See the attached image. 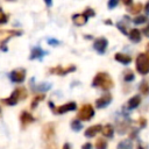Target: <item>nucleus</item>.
Listing matches in <instances>:
<instances>
[{
    "label": "nucleus",
    "mask_w": 149,
    "mask_h": 149,
    "mask_svg": "<svg viewBox=\"0 0 149 149\" xmlns=\"http://www.w3.org/2000/svg\"><path fill=\"white\" fill-rule=\"evenodd\" d=\"M113 80L106 72H99L94 76L92 80V86L94 87H101L102 90H109L113 87Z\"/></svg>",
    "instance_id": "f257e3e1"
},
{
    "label": "nucleus",
    "mask_w": 149,
    "mask_h": 149,
    "mask_svg": "<svg viewBox=\"0 0 149 149\" xmlns=\"http://www.w3.org/2000/svg\"><path fill=\"white\" fill-rule=\"evenodd\" d=\"M26 97H27L26 88H23V87H19V88H15L8 98L2 99V102L6 104V105H9V106H14V105H16L20 100H23Z\"/></svg>",
    "instance_id": "f03ea898"
},
{
    "label": "nucleus",
    "mask_w": 149,
    "mask_h": 149,
    "mask_svg": "<svg viewBox=\"0 0 149 149\" xmlns=\"http://www.w3.org/2000/svg\"><path fill=\"white\" fill-rule=\"evenodd\" d=\"M136 70L140 74L149 73V56L147 54H140L136 57Z\"/></svg>",
    "instance_id": "7ed1b4c3"
},
{
    "label": "nucleus",
    "mask_w": 149,
    "mask_h": 149,
    "mask_svg": "<svg viewBox=\"0 0 149 149\" xmlns=\"http://www.w3.org/2000/svg\"><path fill=\"white\" fill-rule=\"evenodd\" d=\"M42 139L49 146H55L54 144V139H55V127H54V123L44 125V127L42 129Z\"/></svg>",
    "instance_id": "20e7f679"
},
{
    "label": "nucleus",
    "mask_w": 149,
    "mask_h": 149,
    "mask_svg": "<svg viewBox=\"0 0 149 149\" xmlns=\"http://www.w3.org/2000/svg\"><path fill=\"white\" fill-rule=\"evenodd\" d=\"M77 116H78V119L80 121H88L94 116V109L90 104L83 105L81 108L78 111Z\"/></svg>",
    "instance_id": "39448f33"
},
{
    "label": "nucleus",
    "mask_w": 149,
    "mask_h": 149,
    "mask_svg": "<svg viewBox=\"0 0 149 149\" xmlns=\"http://www.w3.org/2000/svg\"><path fill=\"white\" fill-rule=\"evenodd\" d=\"M73 71H76V65H69V66H66V68H63V66L58 65V66L51 68V69L49 70L50 73H52V74H58V76H65V74H68V73H70V72H73Z\"/></svg>",
    "instance_id": "423d86ee"
},
{
    "label": "nucleus",
    "mask_w": 149,
    "mask_h": 149,
    "mask_svg": "<svg viewBox=\"0 0 149 149\" xmlns=\"http://www.w3.org/2000/svg\"><path fill=\"white\" fill-rule=\"evenodd\" d=\"M9 79L13 83H22L26 79V70L24 69H15L9 73Z\"/></svg>",
    "instance_id": "0eeeda50"
},
{
    "label": "nucleus",
    "mask_w": 149,
    "mask_h": 149,
    "mask_svg": "<svg viewBox=\"0 0 149 149\" xmlns=\"http://www.w3.org/2000/svg\"><path fill=\"white\" fill-rule=\"evenodd\" d=\"M107 45H108V41L105 37H99V38L94 40V42H93V48L99 54H104L106 48H107Z\"/></svg>",
    "instance_id": "6e6552de"
},
{
    "label": "nucleus",
    "mask_w": 149,
    "mask_h": 149,
    "mask_svg": "<svg viewBox=\"0 0 149 149\" xmlns=\"http://www.w3.org/2000/svg\"><path fill=\"white\" fill-rule=\"evenodd\" d=\"M77 108V104L74 101H70L68 104H64L62 106H58L56 108V113L57 114H64V113H68V112H71V111H74Z\"/></svg>",
    "instance_id": "1a4fd4ad"
},
{
    "label": "nucleus",
    "mask_w": 149,
    "mask_h": 149,
    "mask_svg": "<svg viewBox=\"0 0 149 149\" xmlns=\"http://www.w3.org/2000/svg\"><path fill=\"white\" fill-rule=\"evenodd\" d=\"M111 101H112V95H111L109 93H106V94L101 95L100 98H98V99L95 100V106H97L98 108H104V107H106L107 105H109Z\"/></svg>",
    "instance_id": "9d476101"
},
{
    "label": "nucleus",
    "mask_w": 149,
    "mask_h": 149,
    "mask_svg": "<svg viewBox=\"0 0 149 149\" xmlns=\"http://www.w3.org/2000/svg\"><path fill=\"white\" fill-rule=\"evenodd\" d=\"M45 55H47V51H44L40 47H35V48L31 49V52H30V57L29 58L30 59H41Z\"/></svg>",
    "instance_id": "9b49d317"
},
{
    "label": "nucleus",
    "mask_w": 149,
    "mask_h": 149,
    "mask_svg": "<svg viewBox=\"0 0 149 149\" xmlns=\"http://www.w3.org/2000/svg\"><path fill=\"white\" fill-rule=\"evenodd\" d=\"M72 21H73V23L74 24H77V26H83V24H85L86 22H87V16L84 14V13H81V14H73L72 15Z\"/></svg>",
    "instance_id": "f8f14e48"
},
{
    "label": "nucleus",
    "mask_w": 149,
    "mask_h": 149,
    "mask_svg": "<svg viewBox=\"0 0 149 149\" xmlns=\"http://www.w3.org/2000/svg\"><path fill=\"white\" fill-rule=\"evenodd\" d=\"M34 120H35L34 116H33L30 113H28L27 111H23V112L20 114V121H21V123H22L23 126H27V125L34 122Z\"/></svg>",
    "instance_id": "ddd939ff"
},
{
    "label": "nucleus",
    "mask_w": 149,
    "mask_h": 149,
    "mask_svg": "<svg viewBox=\"0 0 149 149\" xmlns=\"http://www.w3.org/2000/svg\"><path fill=\"white\" fill-rule=\"evenodd\" d=\"M101 126L100 125H94V126H91V127H88L86 130H85V133H84V135L86 136V137H93V136H95L99 132H101Z\"/></svg>",
    "instance_id": "4468645a"
},
{
    "label": "nucleus",
    "mask_w": 149,
    "mask_h": 149,
    "mask_svg": "<svg viewBox=\"0 0 149 149\" xmlns=\"http://www.w3.org/2000/svg\"><path fill=\"white\" fill-rule=\"evenodd\" d=\"M114 58H115V61H118V62L121 63V64H129V63L132 62V58H130L128 55L121 54V52L115 54V55H114Z\"/></svg>",
    "instance_id": "2eb2a0df"
},
{
    "label": "nucleus",
    "mask_w": 149,
    "mask_h": 149,
    "mask_svg": "<svg viewBox=\"0 0 149 149\" xmlns=\"http://www.w3.org/2000/svg\"><path fill=\"white\" fill-rule=\"evenodd\" d=\"M140 104H141V97H140V95H134V97H132V98L128 100L127 107H128L129 109H134V108L139 107Z\"/></svg>",
    "instance_id": "dca6fc26"
},
{
    "label": "nucleus",
    "mask_w": 149,
    "mask_h": 149,
    "mask_svg": "<svg viewBox=\"0 0 149 149\" xmlns=\"http://www.w3.org/2000/svg\"><path fill=\"white\" fill-rule=\"evenodd\" d=\"M128 36H129L130 41H133L134 43H139L141 41V31L139 29H132L128 33Z\"/></svg>",
    "instance_id": "f3484780"
},
{
    "label": "nucleus",
    "mask_w": 149,
    "mask_h": 149,
    "mask_svg": "<svg viewBox=\"0 0 149 149\" xmlns=\"http://www.w3.org/2000/svg\"><path fill=\"white\" fill-rule=\"evenodd\" d=\"M101 133H102V135L104 136H106V137H112L113 136V134H114V128H113V126L112 125H105L104 127H102V129H101Z\"/></svg>",
    "instance_id": "a211bd4d"
},
{
    "label": "nucleus",
    "mask_w": 149,
    "mask_h": 149,
    "mask_svg": "<svg viewBox=\"0 0 149 149\" xmlns=\"http://www.w3.org/2000/svg\"><path fill=\"white\" fill-rule=\"evenodd\" d=\"M50 88H51V83H41V84H37L34 90L37 92H45V91H49Z\"/></svg>",
    "instance_id": "6ab92c4d"
},
{
    "label": "nucleus",
    "mask_w": 149,
    "mask_h": 149,
    "mask_svg": "<svg viewBox=\"0 0 149 149\" xmlns=\"http://www.w3.org/2000/svg\"><path fill=\"white\" fill-rule=\"evenodd\" d=\"M116 149H133V143L130 140H122L119 142Z\"/></svg>",
    "instance_id": "aec40b11"
},
{
    "label": "nucleus",
    "mask_w": 149,
    "mask_h": 149,
    "mask_svg": "<svg viewBox=\"0 0 149 149\" xmlns=\"http://www.w3.org/2000/svg\"><path fill=\"white\" fill-rule=\"evenodd\" d=\"M81 128H83V125H81V122H80L79 119H73L71 121V129L73 132H79Z\"/></svg>",
    "instance_id": "412c9836"
},
{
    "label": "nucleus",
    "mask_w": 149,
    "mask_h": 149,
    "mask_svg": "<svg viewBox=\"0 0 149 149\" xmlns=\"http://www.w3.org/2000/svg\"><path fill=\"white\" fill-rule=\"evenodd\" d=\"M142 3H135V5H132L129 8H128V12L130 14H139L141 10H142Z\"/></svg>",
    "instance_id": "4be33fe9"
},
{
    "label": "nucleus",
    "mask_w": 149,
    "mask_h": 149,
    "mask_svg": "<svg viewBox=\"0 0 149 149\" xmlns=\"http://www.w3.org/2000/svg\"><path fill=\"white\" fill-rule=\"evenodd\" d=\"M95 149H107V142L104 139H98L95 142Z\"/></svg>",
    "instance_id": "5701e85b"
},
{
    "label": "nucleus",
    "mask_w": 149,
    "mask_h": 149,
    "mask_svg": "<svg viewBox=\"0 0 149 149\" xmlns=\"http://www.w3.org/2000/svg\"><path fill=\"white\" fill-rule=\"evenodd\" d=\"M146 21H147V16H146V15H137V16H135L134 20H133V22H134L135 24H142V23H144Z\"/></svg>",
    "instance_id": "b1692460"
},
{
    "label": "nucleus",
    "mask_w": 149,
    "mask_h": 149,
    "mask_svg": "<svg viewBox=\"0 0 149 149\" xmlns=\"http://www.w3.org/2000/svg\"><path fill=\"white\" fill-rule=\"evenodd\" d=\"M43 98H44V95H43V94H42V95H37V97H35V98L33 99V101H31V105H30L31 109L36 108V106L40 104V101H42V100H43Z\"/></svg>",
    "instance_id": "393cba45"
},
{
    "label": "nucleus",
    "mask_w": 149,
    "mask_h": 149,
    "mask_svg": "<svg viewBox=\"0 0 149 149\" xmlns=\"http://www.w3.org/2000/svg\"><path fill=\"white\" fill-rule=\"evenodd\" d=\"M140 91L143 93V94H149V84L147 81H142L141 85H140Z\"/></svg>",
    "instance_id": "a878e982"
},
{
    "label": "nucleus",
    "mask_w": 149,
    "mask_h": 149,
    "mask_svg": "<svg viewBox=\"0 0 149 149\" xmlns=\"http://www.w3.org/2000/svg\"><path fill=\"white\" fill-rule=\"evenodd\" d=\"M134 78H135V76H134L133 71H130V70L126 71V72H125V74H123V79H125L126 81H132Z\"/></svg>",
    "instance_id": "bb28decb"
},
{
    "label": "nucleus",
    "mask_w": 149,
    "mask_h": 149,
    "mask_svg": "<svg viewBox=\"0 0 149 149\" xmlns=\"http://www.w3.org/2000/svg\"><path fill=\"white\" fill-rule=\"evenodd\" d=\"M8 21V16L5 14V12L0 8V24H5Z\"/></svg>",
    "instance_id": "cd10ccee"
},
{
    "label": "nucleus",
    "mask_w": 149,
    "mask_h": 149,
    "mask_svg": "<svg viewBox=\"0 0 149 149\" xmlns=\"http://www.w3.org/2000/svg\"><path fill=\"white\" fill-rule=\"evenodd\" d=\"M84 14H85L87 17H90V16H94V15H95V12H94L92 8H86V9L84 10Z\"/></svg>",
    "instance_id": "c85d7f7f"
},
{
    "label": "nucleus",
    "mask_w": 149,
    "mask_h": 149,
    "mask_svg": "<svg viewBox=\"0 0 149 149\" xmlns=\"http://www.w3.org/2000/svg\"><path fill=\"white\" fill-rule=\"evenodd\" d=\"M118 3H119V0H109V1H108V8L112 9V8L116 7Z\"/></svg>",
    "instance_id": "c756f323"
},
{
    "label": "nucleus",
    "mask_w": 149,
    "mask_h": 149,
    "mask_svg": "<svg viewBox=\"0 0 149 149\" xmlns=\"http://www.w3.org/2000/svg\"><path fill=\"white\" fill-rule=\"evenodd\" d=\"M116 27L121 30V33H122V34H125V35H126V34H128V33H127V30H126V28L121 24V22H118V23H116Z\"/></svg>",
    "instance_id": "7c9ffc66"
},
{
    "label": "nucleus",
    "mask_w": 149,
    "mask_h": 149,
    "mask_svg": "<svg viewBox=\"0 0 149 149\" xmlns=\"http://www.w3.org/2000/svg\"><path fill=\"white\" fill-rule=\"evenodd\" d=\"M48 43L50 45H58L59 44V41L58 40H55V38H49L48 40Z\"/></svg>",
    "instance_id": "2f4dec72"
},
{
    "label": "nucleus",
    "mask_w": 149,
    "mask_h": 149,
    "mask_svg": "<svg viewBox=\"0 0 149 149\" xmlns=\"http://www.w3.org/2000/svg\"><path fill=\"white\" fill-rule=\"evenodd\" d=\"M142 33L144 34V36H147V37H149V23L143 28V30H142Z\"/></svg>",
    "instance_id": "473e14b6"
},
{
    "label": "nucleus",
    "mask_w": 149,
    "mask_h": 149,
    "mask_svg": "<svg viewBox=\"0 0 149 149\" xmlns=\"http://www.w3.org/2000/svg\"><path fill=\"white\" fill-rule=\"evenodd\" d=\"M81 149H92V144H91L90 142L84 143V144H83V147H81Z\"/></svg>",
    "instance_id": "72a5a7b5"
},
{
    "label": "nucleus",
    "mask_w": 149,
    "mask_h": 149,
    "mask_svg": "<svg viewBox=\"0 0 149 149\" xmlns=\"http://www.w3.org/2000/svg\"><path fill=\"white\" fill-rule=\"evenodd\" d=\"M122 2L127 6H132L133 5V0H122Z\"/></svg>",
    "instance_id": "f704fd0d"
},
{
    "label": "nucleus",
    "mask_w": 149,
    "mask_h": 149,
    "mask_svg": "<svg viewBox=\"0 0 149 149\" xmlns=\"http://www.w3.org/2000/svg\"><path fill=\"white\" fill-rule=\"evenodd\" d=\"M44 2H45V5L48 7H51L52 6V0H44Z\"/></svg>",
    "instance_id": "c9c22d12"
},
{
    "label": "nucleus",
    "mask_w": 149,
    "mask_h": 149,
    "mask_svg": "<svg viewBox=\"0 0 149 149\" xmlns=\"http://www.w3.org/2000/svg\"><path fill=\"white\" fill-rule=\"evenodd\" d=\"M63 149H71V148H70V144H69V143H65V144L63 146Z\"/></svg>",
    "instance_id": "e433bc0d"
},
{
    "label": "nucleus",
    "mask_w": 149,
    "mask_h": 149,
    "mask_svg": "<svg viewBox=\"0 0 149 149\" xmlns=\"http://www.w3.org/2000/svg\"><path fill=\"white\" fill-rule=\"evenodd\" d=\"M105 22H106V23H107V24H112V23H111V20H106V21H105Z\"/></svg>",
    "instance_id": "4c0bfd02"
},
{
    "label": "nucleus",
    "mask_w": 149,
    "mask_h": 149,
    "mask_svg": "<svg viewBox=\"0 0 149 149\" xmlns=\"http://www.w3.org/2000/svg\"><path fill=\"white\" fill-rule=\"evenodd\" d=\"M147 51H148V54H149V43H148V45H147Z\"/></svg>",
    "instance_id": "58836bf2"
},
{
    "label": "nucleus",
    "mask_w": 149,
    "mask_h": 149,
    "mask_svg": "<svg viewBox=\"0 0 149 149\" xmlns=\"http://www.w3.org/2000/svg\"><path fill=\"white\" fill-rule=\"evenodd\" d=\"M0 116H1V108H0Z\"/></svg>",
    "instance_id": "ea45409f"
}]
</instances>
